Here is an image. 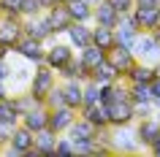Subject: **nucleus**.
Returning a JSON list of instances; mask_svg holds the SVG:
<instances>
[{
	"instance_id": "1",
	"label": "nucleus",
	"mask_w": 160,
	"mask_h": 157,
	"mask_svg": "<svg viewBox=\"0 0 160 157\" xmlns=\"http://www.w3.org/2000/svg\"><path fill=\"white\" fill-rule=\"evenodd\" d=\"M57 79H60L57 71H54V68H49L46 62H41V65L33 68V79H30V87H27V90L33 92L38 100H43L52 90H54V87H57Z\"/></svg>"
},
{
	"instance_id": "2",
	"label": "nucleus",
	"mask_w": 160,
	"mask_h": 157,
	"mask_svg": "<svg viewBox=\"0 0 160 157\" xmlns=\"http://www.w3.org/2000/svg\"><path fill=\"white\" fill-rule=\"evenodd\" d=\"M111 146H114V152H122V155L138 152L141 149V138H138L136 122L122 125V127H111Z\"/></svg>"
},
{
	"instance_id": "3",
	"label": "nucleus",
	"mask_w": 160,
	"mask_h": 157,
	"mask_svg": "<svg viewBox=\"0 0 160 157\" xmlns=\"http://www.w3.org/2000/svg\"><path fill=\"white\" fill-rule=\"evenodd\" d=\"M35 146V133L27 130L25 125H17V130H14V138L6 149H3V155H14V157H27L33 152Z\"/></svg>"
},
{
	"instance_id": "4",
	"label": "nucleus",
	"mask_w": 160,
	"mask_h": 157,
	"mask_svg": "<svg viewBox=\"0 0 160 157\" xmlns=\"http://www.w3.org/2000/svg\"><path fill=\"white\" fill-rule=\"evenodd\" d=\"M130 49L136 52V57L138 60H144V62H149V65H158L160 62V43L152 38V33H138L136 35V41H133V46Z\"/></svg>"
},
{
	"instance_id": "5",
	"label": "nucleus",
	"mask_w": 160,
	"mask_h": 157,
	"mask_svg": "<svg viewBox=\"0 0 160 157\" xmlns=\"http://www.w3.org/2000/svg\"><path fill=\"white\" fill-rule=\"evenodd\" d=\"M14 54H19L25 62L41 65V62H46V43H43V41H35V38H27V35H22V41L14 46Z\"/></svg>"
},
{
	"instance_id": "6",
	"label": "nucleus",
	"mask_w": 160,
	"mask_h": 157,
	"mask_svg": "<svg viewBox=\"0 0 160 157\" xmlns=\"http://www.w3.org/2000/svg\"><path fill=\"white\" fill-rule=\"evenodd\" d=\"M25 35L27 38H35V41H43L46 46L52 41H57V33L52 30L46 14H41V17H27L25 19Z\"/></svg>"
},
{
	"instance_id": "7",
	"label": "nucleus",
	"mask_w": 160,
	"mask_h": 157,
	"mask_svg": "<svg viewBox=\"0 0 160 157\" xmlns=\"http://www.w3.org/2000/svg\"><path fill=\"white\" fill-rule=\"evenodd\" d=\"M25 35V19L22 17H0V43L14 49Z\"/></svg>"
},
{
	"instance_id": "8",
	"label": "nucleus",
	"mask_w": 160,
	"mask_h": 157,
	"mask_svg": "<svg viewBox=\"0 0 160 157\" xmlns=\"http://www.w3.org/2000/svg\"><path fill=\"white\" fill-rule=\"evenodd\" d=\"M73 57H76V49L68 41H52L46 46V65L54 68V71H60V68L65 65V62H71Z\"/></svg>"
},
{
	"instance_id": "9",
	"label": "nucleus",
	"mask_w": 160,
	"mask_h": 157,
	"mask_svg": "<svg viewBox=\"0 0 160 157\" xmlns=\"http://www.w3.org/2000/svg\"><path fill=\"white\" fill-rule=\"evenodd\" d=\"M109 106V122L111 127H122V125H133L136 122V108L130 100H114L106 103Z\"/></svg>"
},
{
	"instance_id": "10",
	"label": "nucleus",
	"mask_w": 160,
	"mask_h": 157,
	"mask_svg": "<svg viewBox=\"0 0 160 157\" xmlns=\"http://www.w3.org/2000/svg\"><path fill=\"white\" fill-rule=\"evenodd\" d=\"M65 135L73 141V146H79V144H90V141H95V135H98V127H95L90 119H84V116L79 114V116H76V122L68 127Z\"/></svg>"
},
{
	"instance_id": "11",
	"label": "nucleus",
	"mask_w": 160,
	"mask_h": 157,
	"mask_svg": "<svg viewBox=\"0 0 160 157\" xmlns=\"http://www.w3.org/2000/svg\"><path fill=\"white\" fill-rule=\"evenodd\" d=\"M141 33V27H138V22H136L133 14H122L117 22V27H114V35H117V43H122V46H133L136 35Z\"/></svg>"
},
{
	"instance_id": "12",
	"label": "nucleus",
	"mask_w": 160,
	"mask_h": 157,
	"mask_svg": "<svg viewBox=\"0 0 160 157\" xmlns=\"http://www.w3.org/2000/svg\"><path fill=\"white\" fill-rule=\"evenodd\" d=\"M57 133L52 130V127H43V130L35 133V146L33 152L27 157H54V146H57Z\"/></svg>"
},
{
	"instance_id": "13",
	"label": "nucleus",
	"mask_w": 160,
	"mask_h": 157,
	"mask_svg": "<svg viewBox=\"0 0 160 157\" xmlns=\"http://www.w3.org/2000/svg\"><path fill=\"white\" fill-rule=\"evenodd\" d=\"M76 116H79V111H73L71 106H60V108H52L49 111V127L57 135H65L68 127L76 122Z\"/></svg>"
},
{
	"instance_id": "14",
	"label": "nucleus",
	"mask_w": 160,
	"mask_h": 157,
	"mask_svg": "<svg viewBox=\"0 0 160 157\" xmlns=\"http://www.w3.org/2000/svg\"><path fill=\"white\" fill-rule=\"evenodd\" d=\"M65 41L71 43L76 52L90 46V43H92V25H90V22H73V25L65 30Z\"/></svg>"
},
{
	"instance_id": "15",
	"label": "nucleus",
	"mask_w": 160,
	"mask_h": 157,
	"mask_svg": "<svg viewBox=\"0 0 160 157\" xmlns=\"http://www.w3.org/2000/svg\"><path fill=\"white\" fill-rule=\"evenodd\" d=\"M109 62H114V68H117L119 73L125 76L130 68L138 62V57H136V52L130 49V46H122V43H117L114 49H109Z\"/></svg>"
},
{
	"instance_id": "16",
	"label": "nucleus",
	"mask_w": 160,
	"mask_h": 157,
	"mask_svg": "<svg viewBox=\"0 0 160 157\" xmlns=\"http://www.w3.org/2000/svg\"><path fill=\"white\" fill-rule=\"evenodd\" d=\"M43 14H46L52 30H54L57 35H65V30L73 25V19H71V14H68V6H65V3H57V6H52L49 11H43Z\"/></svg>"
},
{
	"instance_id": "17",
	"label": "nucleus",
	"mask_w": 160,
	"mask_h": 157,
	"mask_svg": "<svg viewBox=\"0 0 160 157\" xmlns=\"http://www.w3.org/2000/svg\"><path fill=\"white\" fill-rule=\"evenodd\" d=\"M62 95H65V106H71L73 111H82V106H84V81L65 79L62 81Z\"/></svg>"
},
{
	"instance_id": "18",
	"label": "nucleus",
	"mask_w": 160,
	"mask_h": 157,
	"mask_svg": "<svg viewBox=\"0 0 160 157\" xmlns=\"http://www.w3.org/2000/svg\"><path fill=\"white\" fill-rule=\"evenodd\" d=\"M79 114L84 116V119H90L95 127H111V122H109V106H106L103 100H98V103H84Z\"/></svg>"
},
{
	"instance_id": "19",
	"label": "nucleus",
	"mask_w": 160,
	"mask_h": 157,
	"mask_svg": "<svg viewBox=\"0 0 160 157\" xmlns=\"http://www.w3.org/2000/svg\"><path fill=\"white\" fill-rule=\"evenodd\" d=\"M119 14L114 6H111L109 0H103V3H98L95 6V11H92V25H106V27H117V22H119Z\"/></svg>"
},
{
	"instance_id": "20",
	"label": "nucleus",
	"mask_w": 160,
	"mask_h": 157,
	"mask_svg": "<svg viewBox=\"0 0 160 157\" xmlns=\"http://www.w3.org/2000/svg\"><path fill=\"white\" fill-rule=\"evenodd\" d=\"M19 125H25L27 130H33V133L43 130V127H49V108H46V106H38V108H33V111L22 114Z\"/></svg>"
},
{
	"instance_id": "21",
	"label": "nucleus",
	"mask_w": 160,
	"mask_h": 157,
	"mask_svg": "<svg viewBox=\"0 0 160 157\" xmlns=\"http://www.w3.org/2000/svg\"><path fill=\"white\" fill-rule=\"evenodd\" d=\"M136 130L141 138V146L149 149V144L160 135V119L158 116H147V119H136Z\"/></svg>"
},
{
	"instance_id": "22",
	"label": "nucleus",
	"mask_w": 160,
	"mask_h": 157,
	"mask_svg": "<svg viewBox=\"0 0 160 157\" xmlns=\"http://www.w3.org/2000/svg\"><path fill=\"white\" fill-rule=\"evenodd\" d=\"M125 79H128V84H152L155 81V65L138 60V62L125 73Z\"/></svg>"
},
{
	"instance_id": "23",
	"label": "nucleus",
	"mask_w": 160,
	"mask_h": 157,
	"mask_svg": "<svg viewBox=\"0 0 160 157\" xmlns=\"http://www.w3.org/2000/svg\"><path fill=\"white\" fill-rule=\"evenodd\" d=\"M79 60H82V65H84L87 71H92V68H98L101 62L109 60V52L101 49V46H95V43H90L84 49H79Z\"/></svg>"
},
{
	"instance_id": "24",
	"label": "nucleus",
	"mask_w": 160,
	"mask_h": 157,
	"mask_svg": "<svg viewBox=\"0 0 160 157\" xmlns=\"http://www.w3.org/2000/svg\"><path fill=\"white\" fill-rule=\"evenodd\" d=\"M133 17L138 22L144 33H149L155 27H160V6H152V8H133Z\"/></svg>"
},
{
	"instance_id": "25",
	"label": "nucleus",
	"mask_w": 160,
	"mask_h": 157,
	"mask_svg": "<svg viewBox=\"0 0 160 157\" xmlns=\"http://www.w3.org/2000/svg\"><path fill=\"white\" fill-rule=\"evenodd\" d=\"M92 43L101 46V49H114L117 46V35H114V27H106V25H92Z\"/></svg>"
},
{
	"instance_id": "26",
	"label": "nucleus",
	"mask_w": 160,
	"mask_h": 157,
	"mask_svg": "<svg viewBox=\"0 0 160 157\" xmlns=\"http://www.w3.org/2000/svg\"><path fill=\"white\" fill-rule=\"evenodd\" d=\"M65 6H68V14H71L73 22H90V25H92L95 6H90L87 0H71V3H65Z\"/></svg>"
},
{
	"instance_id": "27",
	"label": "nucleus",
	"mask_w": 160,
	"mask_h": 157,
	"mask_svg": "<svg viewBox=\"0 0 160 157\" xmlns=\"http://www.w3.org/2000/svg\"><path fill=\"white\" fill-rule=\"evenodd\" d=\"M117 79H122V73H119L117 68H114V62H101L98 68H92V81L98 84H114Z\"/></svg>"
},
{
	"instance_id": "28",
	"label": "nucleus",
	"mask_w": 160,
	"mask_h": 157,
	"mask_svg": "<svg viewBox=\"0 0 160 157\" xmlns=\"http://www.w3.org/2000/svg\"><path fill=\"white\" fill-rule=\"evenodd\" d=\"M11 98H14V106H17V111H19V119H22V114H27V111L43 106V100H38L30 90H27V92H17V95H11Z\"/></svg>"
},
{
	"instance_id": "29",
	"label": "nucleus",
	"mask_w": 160,
	"mask_h": 157,
	"mask_svg": "<svg viewBox=\"0 0 160 157\" xmlns=\"http://www.w3.org/2000/svg\"><path fill=\"white\" fill-rule=\"evenodd\" d=\"M0 125H19V111L14 106V98L0 100Z\"/></svg>"
},
{
	"instance_id": "30",
	"label": "nucleus",
	"mask_w": 160,
	"mask_h": 157,
	"mask_svg": "<svg viewBox=\"0 0 160 157\" xmlns=\"http://www.w3.org/2000/svg\"><path fill=\"white\" fill-rule=\"evenodd\" d=\"M130 103L133 106L152 103V87L149 84H130Z\"/></svg>"
},
{
	"instance_id": "31",
	"label": "nucleus",
	"mask_w": 160,
	"mask_h": 157,
	"mask_svg": "<svg viewBox=\"0 0 160 157\" xmlns=\"http://www.w3.org/2000/svg\"><path fill=\"white\" fill-rule=\"evenodd\" d=\"M43 106L49 108H60V106H65V95H62V84H57V87H54V90L49 92V95H46V98H43Z\"/></svg>"
},
{
	"instance_id": "32",
	"label": "nucleus",
	"mask_w": 160,
	"mask_h": 157,
	"mask_svg": "<svg viewBox=\"0 0 160 157\" xmlns=\"http://www.w3.org/2000/svg\"><path fill=\"white\" fill-rule=\"evenodd\" d=\"M101 92H103V84L98 81H84V103H98L101 100Z\"/></svg>"
},
{
	"instance_id": "33",
	"label": "nucleus",
	"mask_w": 160,
	"mask_h": 157,
	"mask_svg": "<svg viewBox=\"0 0 160 157\" xmlns=\"http://www.w3.org/2000/svg\"><path fill=\"white\" fill-rule=\"evenodd\" d=\"M43 3L41 0H22V19H27V17H41L43 14Z\"/></svg>"
},
{
	"instance_id": "34",
	"label": "nucleus",
	"mask_w": 160,
	"mask_h": 157,
	"mask_svg": "<svg viewBox=\"0 0 160 157\" xmlns=\"http://www.w3.org/2000/svg\"><path fill=\"white\" fill-rule=\"evenodd\" d=\"M0 17H22V0H0Z\"/></svg>"
},
{
	"instance_id": "35",
	"label": "nucleus",
	"mask_w": 160,
	"mask_h": 157,
	"mask_svg": "<svg viewBox=\"0 0 160 157\" xmlns=\"http://www.w3.org/2000/svg\"><path fill=\"white\" fill-rule=\"evenodd\" d=\"M54 155H76L73 141L68 138V135H60V138H57V146H54Z\"/></svg>"
},
{
	"instance_id": "36",
	"label": "nucleus",
	"mask_w": 160,
	"mask_h": 157,
	"mask_svg": "<svg viewBox=\"0 0 160 157\" xmlns=\"http://www.w3.org/2000/svg\"><path fill=\"white\" fill-rule=\"evenodd\" d=\"M14 130H17V125H0V152L11 144L14 138Z\"/></svg>"
},
{
	"instance_id": "37",
	"label": "nucleus",
	"mask_w": 160,
	"mask_h": 157,
	"mask_svg": "<svg viewBox=\"0 0 160 157\" xmlns=\"http://www.w3.org/2000/svg\"><path fill=\"white\" fill-rule=\"evenodd\" d=\"M109 3L119 14H133V8H136V0H109Z\"/></svg>"
},
{
	"instance_id": "38",
	"label": "nucleus",
	"mask_w": 160,
	"mask_h": 157,
	"mask_svg": "<svg viewBox=\"0 0 160 157\" xmlns=\"http://www.w3.org/2000/svg\"><path fill=\"white\" fill-rule=\"evenodd\" d=\"M0 79H11V60H0Z\"/></svg>"
},
{
	"instance_id": "39",
	"label": "nucleus",
	"mask_w": 160,
	"mask_h": 157,
	"mask_svg": "<svg viewBox=\"0 0 160 157\" xmlns=\"http://www.w3.org/2000/svg\"><path fill=\"white\" fill-rule=\"evenodd\" d=\"M152 6H160V0H136V8H152Z\"/></svg>"
},
{
	"instance_id": "40",
	"label": "nucleus",
	"mask_w": 160,
	"mask_h": 157,
	"mask_svg": "<svg viewBox=\"0 0 160 157\" xmlns=\"http://www.w3.org/2000/svg\"><path fill=\"white\" fill-rule=\"evenodd\" d=\"M149 87H152V98H160V76H155V81Z\"/></svg>"
},
{
	"instance_id": "41",
	"label": "nucleus",
	"mask_w": 160,
	"mask_h": 157,
	"mask_svg": "<svg viewBox=\"0 0 160 157\" xmlns=\"http://www.w3.org/2000/svg\"><path fill=\"white\" fill-rule=\"evenodd\" d=\"M3 98H11V92H8V84H6V79H0V100Z\"/></svg>"
},
{
	"instance_id": "42",
	"label": "nucleus",
	"mask_w": 160,
	"mask_h": 157,
	"mask_svg": "<svg viewBox=\"0 0 160 157\" xmlns=\"http://www.w3.org/2000/svg\"><path fill=\"white\" fill-rule=\"evenodd\" d=\"M149 152H152V155H158V157H160V135H158V138H155V141L149 144Z\"/></svg>"
},
{
	"instance_id": "43",
	"label": "nucleus",
	"mask_w": 160,
	"mask_h": 157,
	"mask_svg": "<svg viewBox=\"0 0 160 157\" xmlns=\"http://www.w3.org/2000/svg\"><path fill=\"white\" fill-rule=\"evenodd\" d=\"M41 3H43V8H46V11H49V8H52V6H57V3H60V0H41Z\"/></svg>"
},
{
	"instance_id": "44",
	"label": "nucleus",
	"mask_w": 160,
	"mask_h": 157,
	"mask_svg": "<svg viewBox=\"0 0 160 157\" xmlns=\"http://www.w3.org/2000/svg\"><path fill=\"white\" fill-rule=\"evenodd\" d=\"M149 33H152V38H155V41L160 43V27H155V30H149Z\"/></svg>"
},
{
	"instance_id": "45",
	"label": "nucleus",
	"mask_w": 160,
	"mask_h": 157,
	"mask_svg": "<svg viewBox=\"0 0 160 157\" xmlns=\"http://www.w3.org/2000/svg\"><path fill=\"white\" fill-rule=\"evenodd\" d=\"M87 3H90V6H98V3H103V0H87Z\"/></svg>"
},
{
	"instance_id": "46",
	"label": "nucleus",
	"mask_w": 160,
	"mask_h": 157,
	"mask_svg": "<svg viewBox=\"0 0 160 157\" xmlns=\"http://www.w3.org/2000/svg\"><path fill=\"white\" fill-rule=\"evenodd\" d=\"M155 76H160V62H158V65H155Z\"/></svg>"
},
{
	"instance_id": "47",
	"label": "nucleus",
	"mask_w": 160,
	"mask_h": 157,
	"mask_svg": "<svg viewBox=\"0 0 160 157\" xmlns=\"http://www.w3.org/2000/svg\"><path fill=\"white\" fill-rule=\"evenodd\" d=\"M60 3H71V0H60Z\"/></svg>"
}]
</instances>
